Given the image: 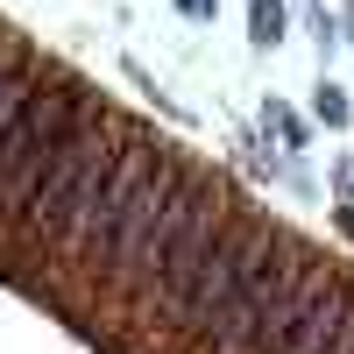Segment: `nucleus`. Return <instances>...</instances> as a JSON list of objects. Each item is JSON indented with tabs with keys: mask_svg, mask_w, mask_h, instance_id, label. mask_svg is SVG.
I'll use <instances>...</instances> for the list:
<instances>
[{
	"mask_svg": "<svg viewBox=\"0 0 354 354\" xmlns=\"http://www.w3.org/2000/svg\"><path fill=\"white\" fill-rule=\"evenodd\" d=\"M121 135H128V121H113L106 106L85 113V128L50 156V170L36 177V192H28V213L15 227L21 248H57L64 255L71 227L85 220V205H93V192H100V177L113 170V156H121Z\"/></svg>",
	"mask_w": 354,
	"mask_h": 354,
	"instance_id": "f257e3e1",
	"label": "nucleus"
},
{
	"mask_svg": "<svg viewBox=\"0 0 354 354\" xmlns=\"http://www.w3.org/2000/svg\"><path fill=\"white\" fill-rule=\"evenodd\" d=\"M100 100L85 93V85L71 78H43V93L28 100V113L8 128V142H0V227H21L28 213V192H36V177L50 170V156L64 149V142L85 128V113H93Z\"/></svg>",
	"mask_w": 354,
	"mask_h": 354,
	"instance_id": "f03ea898",
	"label": "nucleus"
},
{
	"mask_svg": "<svg viewBox=\"0 0 354 354\" xmlns=\"http://www.w3.org/2000/svg\"><path fill=\"white\" fill-rule=\"evenodd\" d=\"M270 241H277V227H270V220H255V213H227L213 255H205V270L192 277V290H185V298H177V312L163 319V326L185 340V354H192V347H198V340L234 312V298H241V283L255 277V262L270 255Z\"/></svg>",
	"mask_w": 354,
	"mask_h": 354,
	"instance_id": "7ed1b4c3",
	"label": "nucleus"
},
{
	"mask_svg": "<svg viewBox=\"0 0 354 354\" xmlns=\"http://www.w3.org/2000/svg\"><path fill=\"white\" fill-rule=\"evenodd\" d=\"M163 149H170L163 135H149V128H128V135H121V156H113V170L100 177L93 205H85V220L71 227V241H64V262H71V270H85L93 283L106 277V262H113V241H121V227H128V213H135L142 185L156 177Z\"/></svg>",
	"mask_w": 354,
	"mask_h": 354,
	"instance_id": "20e7f679",
	"label": "nucleus"
},
{
	"mask_svg": "<svg viewBox=\"0 0 354 354\" xmlns=\"http://www.w3.org/2000/svg\"><path fill=\"white\" fill-rule=\"evenodd\" d=\"M312 270H319V255H312L305 241H290V234H277V241H270V255L255 262V277L241 283L234 312H227V319H220V326L205 333L192 354H248V347H255V333L277 319V305H283V298H290V290H298Z\"/></svg>",
	"mask_w": 354,
	"mask_h": 354,
	"instance_id": "39448f33",
	"label": "nucleus"
},
{
	"mask_svg": "<svg viewBox=\"0 0 354 354\" xmlns=\"http://www.w3.org/2000/svg\"><path fill=\"white\" fill-rule=\"evenodd\" d=\"M213 213H227V192H220V185H213L205 170H192L185 185L170 192V205L156 213V227L142 234V248H135V255H128V262H121V270H113V277H106L100 290H113V298H128V305H135L142 290H149V277H156L163 262H170V248L185 241V234H192L198 220H213Z\"/></svg>",
	"mask_w": 354,
	"mask_h": 354,
	"instance_id": "423d86ee",
	"label": "nucleus"
},
{
	"mask_svg": "<svg viewBox=\"0 0 354 354\" xmlns=\"http://www.w3.org/2000/svg\"><path fill=\"white\" fill-rule=\"evenodd\" d=\"M347 283H354V277H340V270H326V262H319V270L277 305V319L255 333L248 354H319V347L333 340L340 312H347Z\"/></svg>",
	"mask_w": 354,
	"mask_h": 354,
	"instance_id": "0eeeda50",
	"label": "nucleus"
},
{
	"mask_svg": "<svg viewBox=\"0 0 354 354\" xmlns=\"http://www.w3.org/2000/svg\"><path fill=\"white\" fill-rule=\"evenodd\" d=\"M36 93H43V71H36V57H21V64L0 78V142H8V128L28 113V100H36Z\"/></svg>",
	"mask_w": 354,
	"mask_h": 354,
	"instance_id": "6e6552de",
	"label": "nucleus"
},
{
	"mask_svg": "<svg viewBox=\"0 0 354 354\" xmlns=\"http://www.w3.org/2000/svg\"><path fill=\"white\" fill-rule=\"evenodd\" d=\"M283 21H290L283 0H255V8H248V36H255L262 50H277V43H283Z\"/></svg>",
	"mask_w": 354,
	"mask_h": 354,
	"instance_id": "1a4fd4ad",
	"label": "nucleus"
},
{
	"mask_svg": "<svg viewBox=\"0 0 354 354\" xmlns=\"http://www.w3.org/2000/svg\"><path fill=\"white\" fill-rule=\"evenodd\" d=\"M262 121L283 135V149H305V128H298V113H290V106H277V100H270V106H262Z\"/></svg>",
	"mask_w": 354,
	"mask_h": 354,
	"instance_id": "9d476101",
	"label": "nucleus"
},
{
	"mask_svg": "<svg viewBox=\"0 0 354 354\" xmlns=\"http://www.w3.org/2000/svg\"><path fill=\"white\" fill-rule=\"evenodd\" d=\"M319 121H326V128H347V93H340V85H319Z\"/></svg>",
	"mask_w": 354,
	"mask_h": 354,
	"instance_id": "9b49d317",
	"label": "nucleus"
},
{
	"mask_svg": "<svg viewBox=\"0 0 354 354\" xmlns=\"http://www.w3.org/2000/svg\"><path fill=\"white\" fill-rule=\"evenodd\" d=\"M319 354H354V283H347V312H340V326H333V340L319 347Z\"/></svg>",
	"mask_w": 354,
	"mask_h": 354,
	"instance_id": "f8f14e48",
	"label": "nucleus"
},
{
	"mask_svg": "<svg viewBox=\"0 0 354 354\" xmlns=\"http://www.w3.org/2000/svg\"><path fill=\"white\" fill-rule=\"evenodd\" d=\"M333 192H340V198H354V156H347V163H333Z\"/></svg>",
	"mask_w": 354,
	"mask_h": 354,
	"instance_id": "ddd939ff",
	"label": "nucleus"
},
{
	"mask_svg": "<svg viewBox=\"0 0 354 354\" xmlns=\"http://www.w3.org/2000/svg\"><path fill=\"white\" fill-rule=\"evenodd\" d=\"M333 227H340L347 241H354V198H340V205H333Z\"/></svg>",
	"mask_w": 354,
	"mask_h": 354,
	"instance_id": "4468645a",
	"label": "nucleus"
},
{
	"mask_svg": "<svg viewBox=\"0 0 354 354\" xmlns=\"http://www.w3.org/2000/svg\"><path fill=\"white\" fill-rule=\"evenodd\" d=\"M177 8H185L192 21H205V15H213V8H220V0H177Z\"/></svg>",
	"mask_w": 354,
	"mask_h": 354,
	"instance_id": "2eb2a0df",
	"label": "nucleus"
}]
</instances>
